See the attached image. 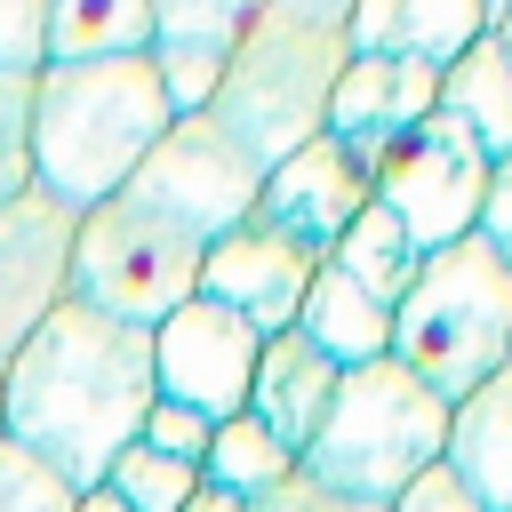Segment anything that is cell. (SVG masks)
Instances as JSON below:
<instances>
[{
	"label": "cell",
	"mask_w": 512,
	"mask_h": 512,
	"mask_svg": "<svg viewBox=\"0 0 512 512\" xmlns=\"http://www.w3.org/2000/svg\"><path fill=\"white\" fill-rule=\"evenodd\" d=\"M440 112L488 152V160H512V64L496 40H480L472 56H456L440 72Z\"/></svg>",
	"instance_id": "cell-18"
},
{
	"label": "cell",
	"mask_w": 512,
	"mask_h": 512,
	"mask_svg": "<svg viewBox=\"0 0 512 512\" xmlns=\"http://www.w3.org/2000/svg\"><path fill=\"white\" fill-rule=\"evenodd\" d=\"M376 200V184L328 144L312 136L304 152H288L280 168H264V192H256V224H272L280 240H296L304 256H336V240L352 232V216Z\"/></svg>",
	"instance_id": "cell-13"
},
{
	"label": "cell",
	"mask_w": 512,
	"mask_h": 512,
	"mask_svg": "<svg viewBox=\"0 0 512 512\" xmlns=\"http://www.w3.org/2000/svg\"><path fill=\"white\" fill-rule=\"evenodd\" d=\"M256 192H264V168L208 120V112H184L168 120V136L144 152V168L128 176V200H144L152 216H168L176 232H192L200 248L224 240L232 224L256 216Z\"/></svg>",
	"instance_id": "cell-7"
},
{
	"label": "cell",
	"mask_w": 512,
	"mask_h": 512,
	"mask_svg": "<svg viewBox=\"0 0 512 512\" xmlns=\"http://www.w3.org/2000/svg\"><path fill=\"white\" fill-rule=\"evenodd\" d=\"M72 232L80 216L40 184H24L0 208V368L24 352V336L56 304H72Z\"/></svg>",
	"instance_id": "cell-10"
},
{
	"label": "cell",
	"mask_w": 512,
	"mask_h": 512,
	"mask_svg": "<svg viewBox=\"0 0 512 512\" xmlns=\"http://www.w3.org/2000/svg\"><path fill=\"white\" fill-rule=\"evenodd\" d=\"M272 0H152V72H160V96L168 112H208L216 104V80L240 48V32L264 16Z\"/></svg>",
	"instance_id": "cell-14"
},
{
	"label": "cell",
	"mask_w": 512,
	"mask_h": 512,
	"mask_svg": "<svg viewBox=\"0 0 512 512\" xmlns=\"http://www.w3.org/2000/svg\"><path fill=\"white\" fill-rule=\"evenodd\" d=\"M256 352H264V336L248 320H232L224 304L192 296V304H176L152 328V384H160V400H184V408H200V416L224 424V416L248 408Z\"/></svg>",
	"instance_id": "cell-9"
},
{
	"label": "cell",
	"mask_w": 512,
	"mask_h": 512,
	"mask_svg": "<svg viewBox=\"0 0 512 512\" xmlns=\"http://www.w3.org/2000/svg\"><path fill=\"white\" fill-rule=\"evenodd\" d=\"M480 240L512 264V160L488 168V200H480Z\"/></svg>",
	"instance_id": "cell-31"
},
{
	"label": "cell",
	"mask_w": 512,
	"mask_h": 512,
	"mask_svg": "<svg viewBox=\"0 0 512 512\" xmlns=\"http://www.w3.org/2000/svg\"><path fill=\"white\" fill-rule=\"evenodd\" d=\"M136 440L200 472V464H208V440H216V416H200V408H184V400H160V392H152V408H144V432H136Z\"/></svg>",
	"instance_id": "cell-26"
},
{
	"label": "cell",
	"mask_w": 512,
	"mask_h": 512,
	"mask_svg": "<svg viewBox=\"0 0 512 512\" xmlns=\"http://www.w3.org/2000/svg\"><path fill=\"white\" fill-rule=\"evenodd\" d=\"M248 512H384V504H360V496H336V488H320V480H280L272 496H256Z\"/></svg>",
	"instance_id": "cell-30"
},
{
	"label": "cell",
	"mask_w": 512,
	"mask_h": 512,
	"mask_svg": "<svg viewBox=\"0 0 512 512\" xmlns=\"http://www.w3.org/2000/svg\"><path fill=\"white\" fill-rule=\"evenodd\" d=\"M384 512H488V504H480V496H472L448 464H432V472H416V480H408Z\"/></svg>",
	"instance_id": "cell-28"
},
{
	"label": "cell",
	"mask_w": 512,
	"mask_h": 512,
	"mask_svg": "<svg viewBox=\"0 0 512 512\" xmlns=\"http://www.w3.org/2000/svg\"><path fill=\"white\" fill-rule=\"evenodd\" d=\"M168 96L152 56H88L32 72V184L56 192L72 216L128 192L144 152L168 136Z\"/></svg>",
	"instance_id": "cell-2"
},
{
	"label": "cell",
	"mask_w": 512,
	"mask_h": 512,
	"mask_svg": "<svg viewBox=\"0 0 512 512\" xmlns=\"http://www.w3.org/2000/svg\"><path fill=\"white\" fill-rule=\"evenodd\" d=\"M440 456H448V400L432 384H416L400 360H368V368H344V384L304 448V480L360 496V504H392Z\"/></svg>",
	"instance_id": "cell-4"
},
{
	"label": "cell",
	"mask_w": 512,
	"mask_h": 512,
	"mask_svg": "<svg viewBox=\"0 0 512 512\" xmlns=\"http://www.w3.org/2000/svg\"><path fill=\"white\" fill-rule=\"evenodd\" d=\"M48 64V0H0V72L32 80Z\"/></svg>",
	"instance_id": "cell-27"
},
{
	"label": "cell",
	"mask_w": 512,
	"mask_h": 512,
	"mask_svg": "<svg viewBox=\"0 0 512 512\" xmlns=\"http://www.w3.org/2000/svg\"><path fill=\"white\" fill-rule=\"evenodd\" d=\"M296 336L320 344L336 368H368V360H392V304H376L368 288H352L336 264L312 272L304 288V312H296Z\"/></svg>",
	"instance_id": "cell-17"
},
{
	"label": "cell",
	"mask_w": 512,
	"mask_h": 512,
	"mask_svg": "<svg viewBox=\"0 0 512 512\" xmlns=\"http://www.w3.org/2000/svg\"><path fill=\"white\" fill-rule=\"evenodd\" d=\"M296 472H304V464H296V456H288V448H280V440L248 416V408L216 424L208 464H200V480H208V488H224V496H240V504L272 496V488H280V480H296Z\"/></svg>",
	"instance_id": "cell-21"
},
{
	"label": "cell",
	"mask_w": 512,
	"mask_h": 512,
	"mask_svg": "<svg viewBox=\"0 0 512 512\" xmlns=\"http://www.w3.org/2000/svg\"><path fill=\"white\" fill-rule=\"evenodd\" d=\"M72 512H128V504H120L112 488H80V504H72Z\"/></svg>",
	"instance_id": "cell-34"
},
{
	"label": "cell",
	"mask_w": 512,
	"mask_h": 512,
	"mask_svg": "<svg viewBox=\"0 0 512 512\" xmlns=\"http://www.w3.org/2000/svg\"><path fill=\"white\" fill-rule=\"evenodd\" d=\"M200 256L208 248L192 232H176L168 216H152L128 192H112L72 232V304L128 320V328H160L176 304L200 296Z\"/></svg>",
	"instance_id": "cell-6"
},
{
	"label": "cell",
	"mask_w": 512,
	"mask_h": 512,
	"mask_svg": "<svg viewBox=\"0 0 512 512\" xmlns=\"http://www.w3.org/2000/svg\"><path fill=\"white\" fill-rule=\"evenodd\" d=\"M392 360L416 384H432L448 408L512 360V264L480 232L416 264L408 296L392 304Z\"/></svg>",
	"instance_id": "cell-3"
},
{
	"label": "cell",
	"mask_w": 512,
	"mask_h": 512,
	"mask_svg": "<svg viewBox=\"0 0 512 512\" xmlns=\"http://www.w3.org/2000/svg\"><path fill=\"white\" fill-rule=\"evenodd\" d=\"M184 512H248V504H240V496H224V488H208V480H200V496H192V504H184Z\"/></svg>",
	"instance_id": "cell-33"
},
{
	"label": "cell",
	"mask_w": 512,
	"mask_h": 512,
	"mask_svg": "<svg viewBox=\"0 0 512 512\" xmlns=\"http://www.w3.org/2000/svg\"><path fill=\"white\" fill-rule=\"evenodd\" d=\"M488 152L448 120V112H432V120H416L384 160H376V200L408 224V240L432 256V248H448V240H464V232H480V200H488Z\"/></svg>",
	"instance_id": "cell-8"
},
{
	"label": "cell",
	"mask_w": 512,
	"mask_h": 512,
	"mask_svg": "<svg viewBox=\"0 0 512 512\" xmlns=\"http://www.w3.org/2000/svg\"><path fill=\"white\" fill-rule=\"evenodd\" d=\"M488 40L504 48V64H512V0H496V24H488Z\"/></svg>",
	"instance_id": "cell-35"
},
{
	"label": "cell",
	"mask_w": 512,
	"mask_h": 512,
	"mask_svg": "<svg viewBox=\"0 0 512 512\" xmlns=\"http://www.w3.org/2000/svg\"><path fill=\"white\" fill-rule=\"evenodd\" d=\"M152 392V328L56 304L0 368V440L32 448L72 488H96L104 464L144 432Z\"/></svg>",
	"instance_id": "cell-1"
},
{
	"label": "cell",
	"mask_w": 512,
	"mask_h": 512,
	"mask_svg": "<svg viewBox=\"0 0 512 512\" xmlns=\"http://www.w3.org/2000/svg\"><path fill=\"white\" fill-rule=\"evenodd\" d=\"M336 384H344V368L320 352V344H304L296 328H280V336H264V352H256V384H248V416L304 464V448H312V432H320V416H328V400H336Z\"/></svg>",
	"instance_id": "cell-15"
},
{
	"label": "cell",
	"mask_w": 512,
	"mask_h": 512,
	"mask_svg": "<svg viewBox=\"0 0 512 512\" xmlns=\"http://www.w3.org/2000/svg\"><path fill=\"white\" fill-rule=\"evenodd\" d=\"M96 488H112L128 512H184V504L200 496V472L176 464V456H160V448H144V440H128V448L104 464Z\"/></svg>",
	"instance_id": "cell-23"
},
{
	"label": "cell",
	"mask_w": 512,
	"mask_h": 512,
	"mask_svg": "<svg viewBox=\"0 0 512 512\" xmlns=\"http://www.w3.org/2000/svg\"><path fill=\"white\" fill-rule=\"evenodd\" d=\"M488 512H512V360L448 408V456H440Z\"/></svg>",
	"instance_id": "cell-16"
},
{
	"label": "cell",
	"mask_w": 512,
	"mask_h": 512,
	"mask_svg": "<svg viewBox=\"0 0 512 512\" xmlns=\"http://www.w3.org/2000/svg\"><path fill=\"white\" fill-rule=\"evenodd\" d=\"M272 8H288L304 24H328V32H344V16H352V0H272Z\"/></svg>",
	"instance_id": "cell-32"
},
{
	"label": "cell",
	"mask_w": 512,
	"mask_h": 512,
	"mask_svg": "<svg viewBox=\"0 0 512 512\" xmlns=\"http://www.w3.org/2000/svg\"><path fill=\"white\" fill-rule=\"evenodd\" d=\"M496 24V0H400V40L392 56L424 64V72H448L456 56H472Z\"/></svg>",
	"instance_id": "cell-22"
},
{
	"label": "cell",
	"mask_w": 512,
	"mask_h": 512,
	"mask_svg": "<svg viewBox=\"0 0 512 512\" xmlns=\"http://www.w3.org/2000/svg\"><path fill=\"white\" fill-rule=\"evenodd\" d=\"M440 112V72H424V64H408V56H344V72H336V88H328V144L360 168V176H376V160L416 128V120H432Z\"/></svg>",
	"instance_id": "cell-11"
},
{
	"label": "cell",
	"mask_w": 512,
	"mask_h": 512,
	"mask_svg": "<svg viewBox=\"0 0 512 512\" xmlns=\"http://www.w3.org/2000/svg\"><path fill=\"white\" fill-rule=\"evenodd\" d=\"M32 184V80L0 72V208Z\"/></svg>",
	"instance_id": "cell-25"
},
{
	"label": "cell",
	"mask_w": 512,
	"mask_h": 512,
	"mask_svg": "<svg viewBox=\"0 0 512 512\" xmlns=\"http://www.w3.org/2000/svg\"><path fill=\"white\" fill-rule=\"evenodd\" d=\"M352 288H368L376 304H400L408 296V280H416V264H424V248L408 240V224L384 208V200H368L360 216H352V232L336 240V256H328Z\"/></svg>",
	"instance_id": "cell-20"
},
{
	"label": "cell",
	"mask_w": 512,
	"mask_h": 512,
	"mask_svg": "<svg viewBox=\"0 0 512 512\" xmlns=\"http://www.w3.org/2000/svg\"><path fill=\"white\" fill-rule=\"evenodd\" d=\"M72 504H80L72 480H56L32 448L0 440V512H72Z\"/></svg>",
	"instance_id": "cell-24"
},
{
	"label": "cell",
	"mask_w": 512,
	"mask_h": 512,
	"mask_svg": "<svg viewBox=\"0 0 512 512\" xmlns=\"http://www.w3.org/2000/svg\"><path fill=\"white\" fill-rule=\"evenodd\" d=\"M344 56H352L344 32L304 24V16H288V8H264V16L240 32V48H232L208 120H216L256 168H280L288 152H304V144L328 128V88H336Z\"/></svg>",
	"instance_id": "cell-5"
},
{
	"label": "cell",
	"mask_w": 512,
	"mask_h": 512,
	"mask_svg": "<svg viewBox=\"0 0 512 512\" xmlns=\"http://www.w3.org/2000/svg\"><path fill=\"white\" fill-rule=\"evenodd\" d=\"M312 272H320V256H304L296 240H280L272 224L248 216V224H232L224 240H208V256H200V296L224 304L232 320H248L256 336H280V328H296Z\"/></svg>",
	"instance_id": "cell-12"
},
{
	"label": "cell",
	"mask_w": 512,
	"mask_h": 512,
	"mask_svg": "<svg viewBox=\"0 0 512 512\" xmlns=\"http://www.w3.org/2000/svg\"><path fill=\"white\" fill-rule=\"evenodd\" d=\"M392 40H400V0H352L344 48L352 56H392Z\"/></svg>",
	"instance_id": "cell-29"
},
{
	"label": "cell",
	"mask_w": 512,
	"mask_h": 512,
	"mask_svg": "<svg viewBox=\"0 0 512 512\" xmlns=\"http://www.w3.org/2000/svg\"><path fill=\"white\" fill-rule=\"evenodd\" d=\"M144 48H152V0H48V64L144 56Z\"/></svg>",
	"instance_id": "cell-19"
}]
</instances>
